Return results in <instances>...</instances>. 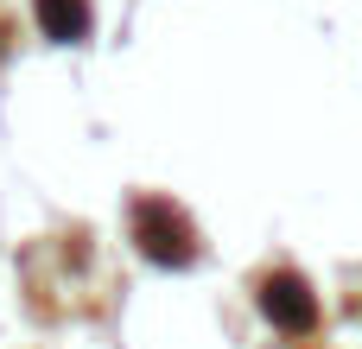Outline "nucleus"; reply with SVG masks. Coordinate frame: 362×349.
<instances>
[{
    "label": "nucleus",
    "mask_w": 362,
    "mask_h": 349,
    "mask_svg": "<svg viewBox=\"0 0 362 349\" xmlns=\"http://www.w3.org/2000/svg\"><path fill=\"white\" fill-rule=\"evenodd\" d=\"M140 248L159 261H191V229L172 203H140Z\"/></svg>",
    "instance_id": "f257e3e1"
},
{
    "label": "nucleus",
    "mask_w": 362,
    "mask_h": 349,
    "mask_svg": "<svg viewBox=\"0 0 362 349\" xmlns=\"http://www.w3.org/2000/svg\"><path fill=\"white\" fill-rule=\"evenodd\" d=\"M38 19H45L51 38H76L83 19H89V6H83V0H38Z\"/></svg>",
    "instance_id": "7ed1b4c3"
},
{
    "label": "nucleus",
    "mask_w": 362,
    "mask_h": 349,
    "mask_svg": "<svg viewBox=\"0 0 362 349\" xmlns=\"http://www.w3.org/2000/svg\"><path fill=\"white\" fill-rule=\"evenodd\" d=\"M261 305H267V318H274L280 331H299V324H312V299H305V286H299V280H267Z\"/></svg>",
    "instance_id": "f03ea898"
}]
</instances>
